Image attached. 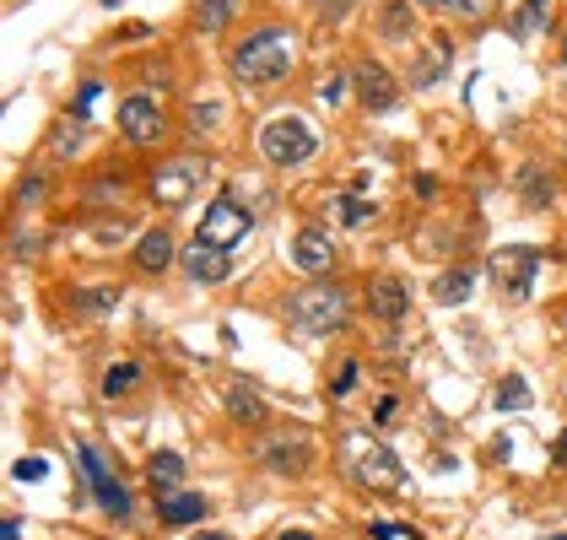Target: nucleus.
I'll return each mask as SVG.
<instances>
[{"label":"nucleus","mask_w":567,"mask_h":540,"mask_svg":"<svg viewBox=\"0 0 567 540\" xmlns=\"http://www.w3.org/2000/svg\"><path fill=\"white\" fill-rule=\"evenodd\" d=\"M357 92H362V108L368 114H384V108H394V97H400V87H394L390 71H379V65H357Z\"/></svg>","instance_id":"12"},{"label":"nucleus","mask_w":567,"mask_h":540,"mask_svg":"<svg viewBox=\"0 0 567 540\" xmlns=\"http://www.w3.org/2000/svg\"><path fill=\"white\" fill-rule=\"evenodd\" d=\"M443 65H449V44H443V39H433V49L416 60V82H422V87H433L437 76H443Z\"/></svg>","instance_id":"23"},{"label":"nucleus","mask_w":567,"mask_h":540,"mask_svg":"<svg viewBox=\"0 0 567 540\" xmlns=\"http://www.w3.org/2000/svg\"><path fill=\"white\" fill-rule=\"evenodd\" d=\"M135 378H141V367H135V362H114V367L103 373V395H109V401L131 395V390H135Z\"/></svg>","instance_id":"21"},{"label":"nucleus","mask_w":567,"mask_h":540,"mask_svg":"<svg viewBox=\"0 0 567 540\" xmlns=\"http://www.w3.org/2000/svg\"><path fill=\"white\" fill-rule=\"evenodd\" d=\"M492 281H497V292H508V298H529L535 292V270H540V255L529 249V243H503V249H492Z\"/></svg>","instance_id":"5"},{"label":"nucleus","mask_w":567,"mask_h":540,"mask_svg":"<svg viewBox=\"0 0 567 540\" xmlns=\"http://www.w3.org/2000/svg\"><path fill=\"white\" fill-rule=\"evenodd\" d=\"M206 513V497L195 492H168L163 497V525H195Z\"/></svg>","instance_id":"17"},{"label":"nucleus","mask_w":567,"mask_h":540,"mask_svg":"<svg viewBox=\"0 0 567 540\" xmlns=\"http://www.w3.org/2000/svg\"><path fill=\"white\" fill-rule=\"evenodd\" d=\"M76 309H92V314H103V309H114V287H92L87 298H76Z\"/></svg>","instance_id":"29"},{"label":"nucleus","mask_w":567,"mask_h":540,"mask_svg":"<svg viewBox=\"0 0 567 540\" xmlns=\"http://www.w3.org/2000/svg\"><path fill=\"white\" fill-rule=\"evenodd\" d=\"M373 540H416V536L400 530V525H373Z\"/></svg>","instance_id":"34"},{"label":"nucleus","mask_w":567,"mask_h":540,"mask_svg":"<svg viewBox=\"0 0 567 540\" xmlns=\"http://www.w3.org/2000/svg\"><path fill=\"white\" fill-rule=\"evenodd\" d=\"M557 540H567V536H557Z\"/></svg>","instance_id":"42"},{"label":"nucleus","mask_w":567,"mask_h":540,"mask_svg":"<svg viewBox=\"0 0 567 540\" xmlns=\"http://www.w3.org/2000/svg\"><path fill=\"white\" fill-rule=\"evenodd\" d=\"M146 476H152V487H157V492L168 497V492L178 487V481H184V459H178V454H152Z\"/></svg>","instance_id":"18"},{"label":"nucleus","mask_w":567,"mask_h":540,"mask_svg":"<svg viewBox=\"0 0 567 540\" xmlns=\"http://www.w3.org/2000/svg\"><path fill=\"white\" fill-rule=\"evenodd\" d=\"M379 33H384V39H411V6L390 0V6L379 11Z\"/></svg>","instance_id":"22"},{"label":"nucleus","mask_w":567,"mask_h":540,"mask_svg":"<svg viewBox=\"0 0 567 540\" xmlns=\"http://www.w3.org/2000/svg\"><path fill=\"white\" fill-rule=\"evenodd\" d=\"M292 65H298V39L287 28H265L233 49V76L249 87H281L292 76Z\"/></svg>","instance_id":"1"},{"label":"nucleus","mask_w":567,"mask_h":540,"mask_svg":"<svg viewBox=\"0 0 567 540\" xmlns=\"http://www.w3.org/2000/svg\"><path fill=\"white\" fill-rule=\"evenodd\" d=\"M195 540H233V536H195Z\"/></svg>","instance_id":"40"},{"label":"nucleus","mask_w":567,"mask_h":540,"mask_svg":"<svg viewBox=\"0 0 567 540\" xmlns=\"http://www.w3.org/2000/svg\"><path fill=\"white\" fill-rule=\"evenodd\" d=\"M174 260V238H168V227H152V232H141V243H135V266L141 270H168Z\"/></svg>","instance_id":"13"},{"label":"nucleus","mask_w":567,"mask_h":540,"mask_svg":"<svg viewBox=\"0 0 567 540\" xmlns=\"http://www.w3.org/2000/svg\"><path fill=\"white\" fill-rule=\"evenodd\" d=\"M336 211H341L347 222H368V217H373V206H368V200H341Z\"/></svg>","instance_id":"32"},{"label":"nucleus","mask_w":567,"mask_h":540,"mask_svg":"<svg viewBox=\"0 0 567 540\" xmlns=\"http://www.w3.org/2000/svg\"><path fill=\"white\" fill-rule=\"evenodd\" d=\"M249 227H255V217L233 200V195H217L212 206H206V217H200V243H212V249H233L238 238H249Z\"/></svg>","instance_id":"7"},{"label":"nucleus","mask_w":567,"mask_h":540,"mask_svg":"<svg viewBox=\"0 0 567 540\" xmlns=\"http://www.w3.org/2000/svg\"><path fill=\"white\" fill-rule=\"evenodd\" d=\"M319 97H324V103H341V97H347V76H330V82L319 87Z\"/></svg>","instance_id":"33"},{"label":"nucleus","mask_w":567,"mask_h":540,"mask_svg":"<svg viewBox=\"0 0 567 540\" xmlns=\"http://www.w3.org/2000/svg\"><path fill=\"white\" fill-rule=\"evenodd\" d=\"M206 179V163L200 157H178V163H163L157 174H152V200L157 206H184L195 189Z\"/></svg>","instance_id":"8"},{"label":"nucleus","mask_w":567,"mask_h":540,"mask_svg":"<svg viewBox=\"0 0 567 540\" xmlns=\"http://www.w3.org/2000/svg\"><path fill=\"white\" fill-rule=\"evenodd\" d=\"M217 120H221V103H195V108H189V131L195 135L217 131Z\"/></svg>","instance_id":"26"},{"label":"nucleus","mask_w":567,"mask_h":540,"mask_svg":"<svg viewBox=\"0 0 567 540\" xmlns=\"http://www.w3.org/2000/svg\"><path fill=\"white\" fill-rule=\"evenodd\" d=\"M341 454H347V470L368 492H405V465H400V454L384 449L373 433H347V438H341Z\"/></svg>","instance_id":"2"},{"label":"nucleus","mask_w":567,"mask_h":540,"mask_svg":"<svg viewBox=\"0 0 567 540\" xmlns=\"http://www.w3.org/2000/svg\"><path fill=\"white\" fill-rule=\"evenodd\" d=\"M281 540H313V536H308V530H287V536H281Z\"/></svg>","instance_id":"39"},{"label":"nucleus","mask_w":567,"mask_h":540,"mask_svg":"<svg viewBox=\"0 0 567 540\" xmlns=\"http://www.w3.org/2000/svg\"><path fill=\"white\" fill-rule=\"evenodd\" d=\"M563 60H567V39H563Z\"/></svg>","instance_id":"41"},{"label":"nucleus","mask_w":567,"mask_h":540,"mask_svg":"<svg viewBox=\"0 0 567 540\" xmlns=\"http://www.w3.org/2000/svg\"><path fill=\"white\" fill-rule=\"evenodd\" d=\"M82 141H87V125H82V114L60 120V131H54V157H76V152H82Z\"/></svg>","instance_id":"20"},{"label":"nucleus","mask_w":567,"mask_h":540,"mask_svg":"<svg viewBox=\"0 0 567 540\" xmlns=\"http://www.w3.org/2000/svg\"><path fill=\"white\" fill-rule=\"evenodd\" d=\"M120 131H125V141H135V146H152V141L163 135V108H157L152 92H131V97L120 103Z\"/></svg>","instance_id":"10"},{"label":"nucleus","mask_w":567,"mask_h":540,"mask_svg":"<svg viewBox=\"0 0 567 540\" xmlns=\"http://www.w3.org/2000/svg\"><path fill=\"white\" fill-rule=\"evenodd\" d=\"M0 540H28V530H22V519H17V513L0 525Z\"/></svg>","instance_id":"36"},{"label":"nucleus","mask_w":567,"mask_h":540,"mask_svg":"<svg viewBox=\"0 0 567 540\" xmlns=\"http://www.w3.org/2000/svg\"><path fill=\"white\" fill-rule=\"evenodd\" d=\"M368 303H373V314H379V319H400V314H405V303H411V298H405V281H394V276H379V281H373V298H368Z\"/></svg>","instance_id":"16"},{"label":"nucleus","mask_w":567,"mask_h":540,"mask_svg":"<svg viewBox=\"0 0 567 540\" xmlns=\"http://www.w3.org/2000/svg\"><path fill=\"white\" fill-rule=\"evenodd\" d=\"M44 195H49V179L28 174V179H22V189H17V206H33V200H44Z\"/></svg>","instance_id":"28"},{"label":"nucleus","mask_w":567,"mask_h":540,"mask_svg":"<svg viewBox=\"0 0 567 540\" xmlns=\"http://www.w3.org/2000/svg\"><path fill=\"white\" fill-rule=\"evenodd\" d=\"M519 184H524V200H529L535 211H540V206L551 200V195H546V179H540V168H524V174H519Z\"/></svg>","instance_id":"27"},{"label":"nucleus","mask_w":567,"mask_h":540,"mask_svg":"<svg viewBox=\"0 0 567 540\" xmlns=\"http://www.w3.org/2000/svg\"><path fill=\"white\" fill-rule=\"evenodd\" d=\"M49 459H17V481H44Z\"/></svg>","instance_id":"31"},{"label":"nucleus","mask_w":567,"mask_h":540,"mask_svg":"<svg viewBox=\"0 0 567 540\" xmlns=\"http://www.w3.org/2000/svg\"><path fill=\"white\" fill-rule=\"evenodd\" d=\"M557 459H563V465H567V433H563V438H557Z\"/></svg>","instance_id":"38"},{"label":"nucleus","mask_w":567,"mask_h":540,"mask_svg":"<svg viewBox=\"0 0 567 540\" xmlns=\"http://www.w3.org/2000/svg\"><path fill=\"white\" fill-rule=\"evenodd\" d=\"M394 405H400V401H394V395H384V401L373 405V416H379V422H384V416H394Z\"/></svg>","instance_id":"37"},{"label":"nucleus","mask_w":567,"mask_h":540,"mask_svg":"<svg viewBox=\"0 0 567 540\" xmlns=\"http://www.w3.org/2000/svg\"><path fill=\"white\" fill-rule=\"evenodd\" d=\"M330 390H336V395H351V390H357V357H351V362H341V367H336V378H330Z\"/></svg>","instance_id":"30"},{"label":"nucleus","mask_w":567,"mask_h":540,"mask_svg":"<svg viewBox=\"0 0 567 540\" xmlns=\"http://www.w3.org/2000/svg\"><path fill=\"white\" fill-rule=\"evenodd\" d=\"M227 411H233V416H238V422H260V395H249V390H233V395H227Z\"/></svg>","instance_id":"25"},{"label":"nucleus","mask_w":567,"mask_h":540,"mask_svg":"<svg viewBox=\"0 0 567 540\" xmlns=\"http://www.w3.org/2000/svg\"><path fill=\"white\" fill-rule=\"evenodd\" d=\"M292 324L303 330V335H330V330H341V319L351 314V303H347V292L341 287H303L298 298H292Z\"/></svg>","instance_id":"4"},{"label":"nucleus","mask_w":567,"mask_h":540,"mask_svg":"<svg viewBox=\"0 0 567 540\" xmlns=\"http://www.w3.org/2000/svg\"><path fill=\"white\" fill-rule=\"evenodd\" d=\"M292 266L303 270V276H324V270L336 266V243H330L324 227H298L292 232Z\"/></svg>","instance_id":"11"},{"label":"nucleus","mask_w":567,"mask_h":540,"mask_svg":"<svg viewBox=\"0 0 567 540\" xmlns=\"http://www.w3.org/2000/svg\"><path fill=\"white\" fill-rule=\"evenodd\" d=\"M184 270H189L195 281H221V276H227V249H212V243L195 238V249H184Z\"/></svg>","instance_id":"14"},{"label":"nucleus","mask_w":567,"mask_h":540,"mask_svg":"<svg viewBox=\"0 0 567 540\" xmlns=\"http://www.w3.org/2000/svg\"><path fill=\"white\" fill-rule=\"evenodd\" d=\"M416 6H427V11H471V0H416Z\"/></svg>","instance_id":"35"},{"label":"nucleus","mask_w":567,"mask_h":540,"mask_svg":"<svg viewBox=\"0 0 567 540\" xmlns=\"http://www.w3.org/2000/svg\"><path fill=\"white\" fill-rule=\"evenodd\" d=\"M260 152L265 163H276V168H298V163H308L319 152V135H313L303 114H276V120H265Z\"/></svg>","instance_id":"3"},{"label":"nucleus","mask_w":567,"mask_h":540,"mask_svg":"<svg viewBox=\"0 0 567 540\" xmlns=\"http://www.w3.org/2000/svg\"><path fill=\"white\" fill-rule=\"evenodd\" d=\"M529 401H535V395H529L524 378H503V384H497V411H524Z\"/></svg>","instance_id":"24"},{"label":"nucleus","mask_w":567,"mask_h":540,"mask_svg":"<svg viewBox=\"0 0 567 540\" xmlns=\"http://www.w3.org/2000/svg\"><path fill=\"white\" fill-rule=\"evenodd\" d=\"M76 470H82V481H87V492L97 497V508L103 513H131V492H125V481L109 470V459L87 444H76Z\"/></svg>","instance_id":"6"},{"label":"nucleus","mask_w":567,"mask_h":540,"mask_svg":"<svg viewBox=\"0 0 567 540\" xmlns=\"http://www.w3.org/2000/svg\"><path fill=\"white\" fill-rule=\"evenodd\" d=\"M233 11H238V0H195V28L221 33V28L233 22Z\"/></svg>","instance_id":"19"},{"label":"nucleus","mask_w":567,"mask_h":540,"mask_svg":"<svg viewBox=\"0 0 567 540\" xmlns=\"http://www.w3.org/2000/svg\"><path fill=\"white\" fill-rule=\"evenodd\" d=\"M476 292V270H443L433 281V303H443V309H454V303H465Z\"/></svg>","instance_id":"15"},{"label":"nucleus","mask_w":567,"mask_h":540,"mask_svg":"<svg viewBox=\"0 0 567 540\" xmlns=\"http://www.w3.org/2000/svg\"><path fill=\"white\" fill-rule=\"evenodd\" d=\"M265 470H276V476H298L308 470V459H313V444H308V433H265L260 444H255Z\"/></svg>","instance_id":"9"}]
</instances>
